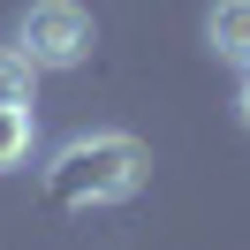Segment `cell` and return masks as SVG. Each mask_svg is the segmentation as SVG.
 <instances>
[{
    "mask_svg": "<svg viewBox=\"0 0 250 250\" xmlns=\"http://www.w3.org/2000/svg\"><path fill=\"white\" fill-rule=\"evenodd\" d=\"M144 182H152V152H144L129 129H91V137L61 144L53 167H46L53 205H76V212L83 205H129Z\"/></svg>",
    "mask_w": 250,
    "mask_h": 250,
    "instance_id": "cell-1",
    "label": "cell"
},
{
    "mask_svg": "<svg viewBox=\"0 0 250 250\" xmlns=\"http://www.w3.org/2000/svg\"><path fill=\"white\" fill-rule=\"evenodd\" d=\"M16 46L31 53V68H83L99 46V23L76 0H31L23 23H16Z\"/></svg>",
    "mask_w": 250,
    "mask_h": 250,
    "instance_id": "cell-2",
    "label": "cell"
},
{
    "mask_svg": "<svg viewBox=\"0 0 250 250\" xmlns=\"http://www.w3.org/2000/svg\"><path fill=\"white\" fill-rule=\"evenodd\" d=\"M205 46L220 61L250 68V0H212V16H205Z\"/></svg>",
    "mask_w": 250,
    "mask_h": 250,
    "instance_id": "cell-3",
    "label": "cell"
},
{
    "mask_svg": "<svg viewBox=\"0 0 250 250\" xmlns=\"http://www.w3.org/2000/svg\"><path fill=\"white\" fill-rule=\"evenodd\" d=\"M31 144H38L31 106H0V174H8V167H23V159H31Z\"/></svg>",
    "mask_w": 250,
    "mask_h": 250,
    "instance_id": "cell-4",
    "label": "cell"
},
{
    "mask_svg": "<svg viewBox=\"0 0 250 250\" xmlns=\"http://www.w3.org/2000/svg\"><path fill=\"white\" fill-rule=\"evenodd\" d=\"M31 91H38L31 53H23V46H0V106H31Z\"/></svg>",
    "mask_w": 250,
    "mask_h": 250,
    "instance_id": "cell-5",
    "label": "cell"
},
{
    "mask_svg": "<svg viewBox=\"0 0 250 250\" xmlns=\"http://www.w3.org/2000/svg\"><path fill=\"white\" fill-rule=\"evenodd\" d=\"M235 114H243V129H250V68H243V91H235Z\"/></svg>",
    "mask_w": 250,
    "mask_h": 250,
    "instance_id": "cell-6",
    "label": "cell"
}]
</instances>
